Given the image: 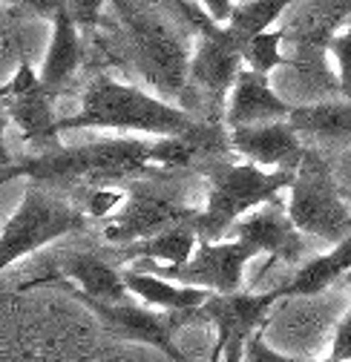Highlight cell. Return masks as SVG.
Masks as SVG:
<instances>
[{"instance_id": "obj_1", "label": "cell", "mask_w": 351, "mask_h": 362, "mask_svg": "<svg viewBox=\"0 0 351 362\" xmlns=\"http://www.w3.org/2000/svg\"><path fill=\"white\" fill-rule=\"evenodd\" d=\"M18 175L32 178L40 187H115L127 178L161 175L153 164V141L144 139H104L86 147H61L21 161H6L4 181Z\"/></svg>"}, {"instance_id": "obj_2", "label": "cell", "mask_w": 351, "mask_h": 362, "mask_svg": "<svg viewBox=\"0 0 351 362\" xmlns=\"http://www.w3.org/2000/svg\"><path fill=\"white\" fill-rule=\"evenodd\" d=\"M202 118L190 115L185 107H176L161 101L142 86L96 78L81 101V112L61 121L64 129H121V132H139L153 135V139H173V135L193 132Z\"/></svg>"}, {"instance_id": "obj_3", "label": "cell", "mask_w": 351, "mask_h": 362, "mask_svg": "<svg viewBox=\"0 0 351 362\" xmlns=\"http://www.w3.org/2000/svg\"><path fill=\"white\" fill-rule=\"evenodd\" d=\"M182 18L202 35L199 47L190 58L188 72V89L182 95V104H188V112L199 104L205 107V124L225 121L228 98L236 86V78L242 72V37L231 26H216L202 4H173ZM193 115V112H190Z\"/></svg>"}, {"instance_id": "obj_4", "label": "cell", "mask_w": 351, "mask_h": 362, "mask_svg": "<svg viewBox=\"0 0 351 362\" xmlns=\"http://www.w3.org/2000/svg\"><path fill=\"white\" fill-rule=\"evenodd\" d=\"M202 175H207V202L196 218L199 242H222L242 218L277 202L282 190H291L297 178L294 173H268L248 161H213L202 170Z\"/></svg>"}, {"instance_id": "obj_5", "label": "cell", "mask_w": 351, "mask_h": 362, "mask_svg": "<svg viewBox=\"0 0 351 362\" xmlns=\"http://www.w3.org/2000/svg\"><path fill=\"white\" fill-rule=\"evenodd\" d=\"M113 9L127 26L130 49H133V61L142 69V75L153 86H159L161 93L182 101L190 72V58L182 37L136 4H115Z\"/></svg>"}, {"instance_id": "obj_6", "label": "cell", "mask_w": 351, "mask_h": 362, "mask_svg": "<svg viewBox=\"0 0 351 362\" xmlns=\"http://www.w3.org/2000/svg\"><path fill=\"white\" fill-rule=\"evenodd\" d=\"M288 216L302 236L331 242L334 247L351 236V207L343 202L326 161L309 153L288 190Z\"/></svg>"}, {"instance_id": "obj_7", "label": "cell", "mask_w": 351, "mask_h": 362, "mask_svg": "<svg viewBox=\"0 0 351 362\" xmlns=\"http://www.w3.org/2000/svg\"><path fill=\"white\" fill-rule=\"evenodd\" d=\"M86 224V213L69 204L61 196H52L47 187L32 185L21 207L6 218L0 247H4V267H12L18 259L47 247Z\"/></svg>"}, {"instance_id": "obj_8", "label": "cell", "mask_w": 351, "mask_h": 362, "mask_svg": "<svg viewBox=\"0 0 351 362\" xmlns=\"http://www.w3.org/2000/svg\"><path fill=\"white\" fill-rule=\"evenodd\" d=\"M259 250L248 242L231 239V242H199L196 256L188 264L167 267L156 262H133L136 270H147L161 279H170L185 288H202L216 296L242 293V276L251 259H256Z\"/></svg>"}, {"instance_id": "obj_9", "label": "cell", "mask_w": 351, "mask_h": 362, "mask_svg": "<svg viewBox=\"0 0 351 362\" xmlns=\"http://www.w3.org/2000/svg\"><path fill=\"white\" fill-rule=\"evenodd\" d=\"M202 210L185 207L176 202V193H164L153 185H136L133 190L127 193V202L121 204V210L115 216H110L107 224V242L113 245H124L133 247L139 242H147L176 224H188L196 221Z\"/></svg>"}, {"instance_id": "obj_10", "label": "cell", "mask_w": 351, "mask_h": 362, "mask_svg": "<svg viewBox=\"0 0 351 362\" xmlns=\"http://www.w3.org/2000/svg\"><path fill=\"white\" fill-rule=\"evenodd\" d=\"M9 121L21 129V135L43 153L61 150V121L52 112V89L40 83V72L29 64H21L18 72L0 89Z\"/></svg>"}, {"instance_id": "obj_11", "label": "cell", "mask_w": 351, "mask_h": 362, "mask_svg": "<svg viewBox=\"0 0 351 362\" xmlns=\"http://www.w3.org/2000/svg\"><path fill=\"white\" fill-rule=\"evenodd\" d=\"M86 310H93L98 320L107 325L110 334L130 339V342H142L150 345L156 351H161L164 356H170V362H190L185 356V351L176 345V328L170 322V316L147 310L136 302L127 305H101V302H81Z\"/></svg>"}, {"instance_id": "obj_12", "label": "cell", "mask_w": 351, "mask_h": 362, "mask_svg": "<svg viewBox=\"0 0 351 362\" xmlns=\"http://www.w3.org/2000/svg\"><path fill=\"white\" fill-rule=\"evenodd\" d=\"M231 236L239 242H248L259 253H265L282 264H297V262H302L305 253H309V242H305V236L294 228L288 207L280 199L253 210L248 218H242L231 230Z\"/></svg>"}, {"instance_id": "obj_13", "label": "cell", "mask_w": 351, "mask_h": 362, "mask_svg": "<svg viewBox=\"0 0 351 362\" xmlns=\"http://www.w3.org/2000/svg\"><path fill=\"white\" fill-rule=\"evenodd\" d=\"M228 132H231V150L256 167H274V170L297 175L305 156H309L302 139L288 121L242 127V129H228Z\"/></svg>"}, {"instance_id": "obj_14", "label": "cell", "mask_w": 351, "mask_h": 362, "mask_svg": "<svg viewBox=\"0 0 351 362\" xmlns=\"http://www.w3.org/2000/svg\"><path fill=\"white\" fill-rule=\"evenodd\" d=\"M288 291L285 285L271 288V291H262V293H231V296H210L207 305L202 308L205 322H210L216 328V337H256L265 325L271 308L285 299Z\"/></svg>"}, {"instance_id": "obj_15", "label": "cell", "mask_w": 351, "mask_h": 362, "mask_svg": "<svg viewBox=\"0 0 351 362\" xmlns=\"http://www.w3.org/2000/svg\"><path fill=\"white\" fill-rule=\"evenodd\" d=\"M291 112L294 107L282 95H277L268 75L242 69L228 98L225 127L242 129V127H259V124H277V121H288Z\"/></svg>"}, {"instance_id": "obj_16", "label": "cell", "mask_w": 351, "mask_h": 362, "mask_svg": "<svg viewBox=\"0 0 351 362\" xmlns=\"http://www.w3.org/2000/svg\"><path fill=\"white\" fill-rule=\"evenodd\" d=\"M61 276L75 282L78 288H69L75 299L81 302H101V305H127L130 293L124 285V270L110 264L107 259L96 253H69L58 264Z\"/></svg>"}, {"instance_id": "obj_17", "label": "cell", "mask_w": 351, "mask_h": 362, "mask_svg": "<svg viewBox=\"0 0 351 362\" xmlns=\"http://www.w3.org/2000/svg\"><path fill=\"white\" fill-rule=\"evenodd\" d=\"M124 285L136 299H142L150 308H161L164 313H196L213 296V293H207L202 288L176 285L170 279H161L156 274L136 270V267H124Z\"/></svg>"}, {"instance_id": "obj_18", "label": "cell", "mask_w": 351, "mask_h": 362, "mask_svg": "<svg viewBox=\"0 0 351 362\" xmlns=\"http://www.w3.org/2000/svg\"><path fill=\"white\" fill-rule=\"evenodd\" d=\"M78 64H81V29L69 12V4L61 0V9L52 15V40L40 66V83L55 93L67 78L75 75Z\"/></svg>"}, {"instance_id": "obj_19", "label": "cell", "mask_w": 351, "mask_h": 362, "mask_svg": "<svg viewBox=\"0 0 351 362\" xmlns=\"http://www.w3.org/2000/svg\"><path fill=\"white\" fill-rule=\"evenodd\" d=\"M348 274H351V236L337 247H331L328 253L302 262L294 279L285 282V291L288 296H317Z\"/></svg>"}, {"instance_id": "obj_20", "label": "cell", "mask_w": 351, "mask_h": 362, "mask_svg": "<svg viewBox=\"0 0 351 362\" xmlns=\"http://www.w3.org/2000/svg\"><path fill=\"white\" fill-rule=\"evenodd\" d=\"M288 124L302 139L317 141H345L351 139V101H323L294 107Z\"/></svg>"}, {"instance_id": "obj_21", "label": "cell", "mask_w": 351, "mask_h": 362, "mask_svg": "<svg viewBox=\"0 0 351 362\" xmlns=\"http://www.w3.org/2000/svg\"><path fill=\"white\" fill-rule=\"evenodd\" d=\"M199 250V230H196V221L188 224H176V228L139 242L130 247V259L133 262H156V264H167V267H179L188 264Z\"/></svg>"}, {"instance_id": "obj_22", "label": "cell", "mask_w": 351, "mask_h": 362, "mask_svg": "<svg viewBox=\"0 0 351 362\" xmlns=\"http://www.w3.org/2000/svg\"><path fill=\"white\" fill-rule=\"evenodd\" d=\"M291 9V4L285 0H245V4H234V15H231V29L248 40L256 35H265L271 32V26L285 18Z\"/></svg>"}, {"instance_id": "obj_23", "label": "cell", "mask_w": 351, "mask_h": 362, "mask_svg": "<svg viewBox=\"0 0 351 362\" xmlns=\"http://www.w3.org/2000/svg\"><path fill=\"white\" fill-rule=\"evenodd\" d=\"M282 43H285L282 26L280 29H271L265 35L248 37L242 43V61L248 64V69H253L259 75H271L277 66H285V61H288L282 55Z\"/></svg>"}, {"instance_id": "obj_24", "label": "cell", "mask_w": 351, "mask_h": 362, "mask_svg": "<svg viewBox=\"0 0 351 362\" xmlns=\"http://www.w3.org/2000/svg\"><path fill=\"white\" fill-rule=\"evenodd\" d=\"M328 55L337 64V81L343 89V98L351 101V29H343L340 35H334Z\"/></svg>"}, {"instance_id": "obj_25", "label": "cell", "mask_w": 351, "mask_h": 362, "mask_svg": "<svg viewBox=\"0 0 351 362\" xmlns=\"http://www.w3.org/2000/svg\"><path fill=\"white\" fill-rule=\"evenodd\" d=\"M245 359H248V362H309V359H302V356H282V354H277V351L265 342L262 331H259L256 337H251L248 351H245Z\"/></svg>"}, {"instance_id": "obj_26", "label": "cell", "mask_w": 351, "mask_h": 362, "mask_svg": "<svg viewBox=\"0 0 351 362\" xmlns=\"http://www.w3.org/2000/svg\"><path fill=\"white\" fill-rule=\"evenodd\" d=\"M248 337H216V345H213V362L222 356V362H248L245 359V351H248Z\"/></svg>"}, {"instance_id": "obj_27", "label": "cell", "mask_w": 351, "mask_h": 362, "mask_svg": "<svg viewBox=\"0 0 351 362\" xmlns=\"http://www.w3.org/2000/svg\"><path fill=\"white\" fill-rule=\"evenodd\" d=\"M328 356H331L334 362H351V313L337 325V331H334V337H331V351H328Z\"/></svg>"}, {"instance_id": "obj_28", "label": "cell", "mask_w": 351, "mask_h": 362, "mask_svg": "<svg viewBox=\"0 0 351 362\" xmlns=\"http://www.w3.org/2000/svg\"><path fill=\"white\" fill-rule=\"evenodd\" d=\"M101 9H104V4H98V0H96V4H93V0H84V4H69V12H72L78 29H90V26H96Z\"/></svg>"}, {"instance_id": "obj_29", "label": "cell", "mask_w": 351, "mask_h": 362, "mask_svg": "<svg viewBox=\"0 0 351 362\" xmlns=\"http://www.w3.org/2000/svg\"><path fill=\"white\" fill-rule=\"evenodd\" d=\"M311 362H334L331 356H326V359H311Z\"/></svg>"}, {"instance_id": "obj_30", "label": "cell", "mask_w": 351, "mask_h": 362, "mask_svg": "<svg viewBox=\"0 0 351 362\" xmlns=\"http://www.w3.org/2000/svg\"><path fill=\"white\" fill-rule=\"evenodd\" d=\"M345 279H348V282H351V274H348V276H345Z\"/></svg>"}]
</instances>
